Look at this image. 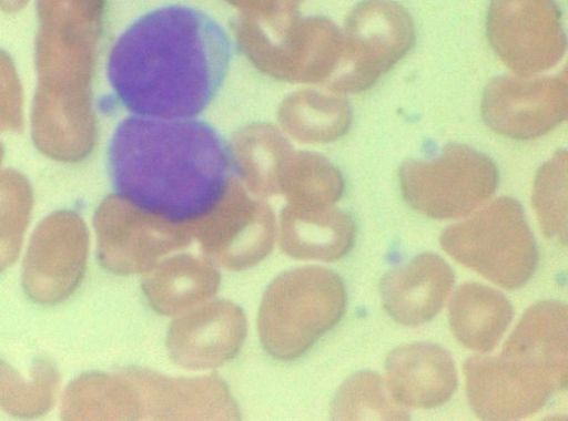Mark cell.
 I'll return each instance as SVG.
<instances>
[{"label":"cell","mask_w":568,"mask_h":421,"mask_svg":"<svg viewBox=\"0 0 568 421\" xmlns=\"http://www.w3.org/2000/svg\"><path fill=\"white\" fill-rule=\"evenodd\" d=\"M232 41L206 12L166 4L134 20L113 44L108 80L134 115L190 119L215 97L227 73Z\"/></svg>","instance_id":"6da1fadb"},{"label":"cell","mask_w":568,"mask_h":421,"mask_svg":"<svg viewBox=\"0 0 568 421\" xmlns=\"http://www.w3.org/2000/svg\"><path fill=\"white\" fill-rule=\"evenodd\" d=\"M116 195L174 223L195 222L224 199L235 170L226 138L210 123L131 115L108 147Z\"/></svg>","instance_id":"7a4b0ae2"},{"label":"cell","mask_w":568,"mask_h":421,"mask_svg":"<svg viewBox=\"0 0 568 421\" xmlns=\"http://www.w3.org/2000/svg\"><path fill=\"white\" fill-rule=\"evenodd\" d=\"M345 304L343 283L328 269L284 274L263 297L258 325L264 347L283 359L302 355L339 320Z\"/></svg>","instance_id":"3957f363"},{"label":"cell","mask_w":568,"mask_h":421,"mask_svg":"<svg viewBox=\"0 0 568 421\" xmlns=\"http://www.w3.org/2000/svg\"><path fill=\"white\" fill-rule=\"evenodd\" d=\"M443 249L460 264L508 289L523 286L537 264L534 235L518 202L493 201L442 234Z\"/></svg>","instance_id":"277c9868"},{"label":"cell","mask_w":568,"mask_h":421,"mask_svg":"<svg viewBox=\"0 0 568 421\" xmlns=\"http://www.w3.org/2000/svg\"><path fill=\"white\" fill-rule=\"evenodd\" d=\"M498 182L496 165L486 155L449 144L430 160H410L399 170L405 201L433 218L465 216L485 202Z\"/></svg>","instance_id":"5b68a950"},{"label":"cell","mask_w":568,"mask_h":421,"mask_svg":"<svg viewBox=\"0 0 568 421\" xmlns=\"http://www.w3.org/2000/svg\"><path fill=\"white\" fill-rule=\"evenodd\" d=\"M487 37L504 63L521 76H531L558 63L566 37L554 0H491Z\"/></svg>","instance_id":"8992f818"},{"label":"cell","mask_w":568,"mask_h":421,"mask_svg":"<svg viewBox=\"0 0 568 421\" xmlns=\"http://www.w3.org/2000/svg\"><path fill=\"white\" fill-rule=\"evenodd\" d=\"M89 235L73 210H58L40 222L30 239L22 267V286L37 304L65 300L81 283L88 259Z\"/></svg>","instance_id":"52a82bcc"},{"label":"cell","mask_w":568,"mask_h":421,"mask_svg":"<svg viewBox=\"0 0 568 421\" xmlns=\"http://www.w3.org/2000/svg\"><path fill=\"white\" fill-rule=\"evenodd\" d=\"M136 207L115 195L103 203L94 217L98 256L101 265L115 274L151 270L166 253L189 243L182 223L158 217L142 228Z\"/></svg>","instance_id":"ba28073f"},{"label":"cell","mask_w":568,"mask_h":421,"mask_svg":"<svg viewBox=\"0 0 568 421\" xmlns=\"http://www.w3.org/2000/svg\"><path fill=\"white\" fill-rule=\"evenodd\" d=\"M568 112L566 75L537 79L501 76L484 92L481 113L489 127L517 140L544 135Z\"/></svg>","instance_id":"9c48e42d"},{"label":"cell","mask_w":568,"mask_h":421,"mask_svg":"<svg viewBox=\"0 0 568 421\" xmlns=\"http://www.w3.org/2000/svg\"><path fill=\"white\" fill-rule=\"evenodd\" d=\"M347 30V88L353 91H363L375 83L415 41L410 16L393 0H363L351 13Z\"/></svg>","instance_id":"30bf717a"},{"label":"cell","mask_w":568,"mask_h":421,"mask_svg":"<svg viewBox=\"0 0 568 421\" xmlns=\"http://www.w3.org/2000/svg\"><path fill=\"white\" fill-rule=\"evenodd\" d=\"M467 396L484 420H514L542 408L554 394L499 357H471L464 364Z\"/></svg>","instance_id":"8fae6325"},{"label":"cell","mask_w":568,"mask_h":421,"mask_svg":"<svg viewBox=\"0 0 568 421\" xmlns=\"http://www.w3.org/2000/svg\"><path fill=\"white\" fill-rule=\"evenodd\" d=\"M245 335V318L230 302H215L179 318L169 333V349L179 364L203 369L232 357Z\"/></svg>","instance_id":"7c38bea8"},{"label":"cell","mask_w":568,"mask_h":421,"mask_svg":"<svg viewBox=\"0 0 568 421\" xmlns=\"http://www.w3.org/2000/svg\"><path fill=\"white\" fill-rule=\"evenodd\" d=\"M385 369L390 394L405 408L438 407L457 387L453 358L432 343L415 342L396 348L388 355Z\"/></svg>","instance_id":"4fadbf2b"},{"label":"cell","mask_w":568,"mask_h":421,"mask_svg":"<svg viewBox=\"0 0 568 421\" xmlns=\"http://www.w3.org/2000/svg\"><path fill=\"white\" fill-rule=\"evenodd\" d=\"M453 285L449 265L425 253L388 271L381 280L379 292L384 308L396 321L417 326L439 311Z\"/></svg>","instance_id":"5bb4252c"},{"label":"cell","mask_w":568,"mask_h":421,"mask_svg":"<svg viewBox=\"0 0 568 421\" xmlns=\"http://www.w3.org/2000/svg\"><path fill=\"white\" fill-rule=\"evenodd\" d=\"M568 316L558 301L530 307L509 336L501 355L516 359L564 390L568 376Z\"/></svg>","instance_id":"9a60e30c"},{"label":"cell","mask_w":568,"mask_h":421,"mask_svg":"<svg viewBox=\"0 0 568 421\" xmlns=\"http://www.w3.org/2000/svg\"><path fill=\"white\" fill-rule=\"evenodd\" d=\"M129 376L143 390L151 415L171 419L235 415L234 404L217 379L165 380L138 371Z\"/></svg>","instance_id":"2e32d148"},{"label":"cell","mask_w":568,"mask_h":421,"mask_svg":"<svg viewBox=\"0 0 568 421\" xmlns=\"http://www.w3.org/2000/svg\"><path fill=\"white\" fill-rule=\"evenodd\" d=\"M453 333L465 347L493 350L513 318V307L499 291L476 283L462 285L448 307Z\"/></svg>","instance_id":"e0dca14e"},{"label":"cell","mask_w":568,"mask_h":421,"mask_svg":"<svg viewBox=\"0 0 568 421\" xmlns=\"http://www.w3.org/2000/svg\"><path fill=\"white\" fill-rule=\"evenodd\" d=\"M152 269L144 291L152 306L166 315L192 309L210 298L219 284L211 265L191 256H175Z\"/></svg>","instance_id":"ac0fdd59"},{"label":"cell","mask_w":568,"mask_h":421,"mask_svg":"<svg viewBox=\"0 0 568 421\" xmlns=\"http://www.w3.org/2000/svg\"><path fill=\"white\" fill-rule=\"evenodd\" d=\"M140 398L128 373H84L65 389L61 418L64 420H116L139 417Z\"/></svg>","instance_id":"d6986e66"},{"label":"cell","mask_w":568,"mask_h":421,"mask_svg":"<svg viewBox=\"0 0 568 421\" xmlns=\"http://www.w3.org/2000/svg\"><path fill=\"white\" fill-rule=\"evenodd\" d=\"M354 238L355 226L352 218L335 210L293 229L287 228L281 244L286 254L295 258L331 261L347 254Z\"/></svg>","instance_id":"ffe728a7"},{"label":"cell","mask_w":568,"mask_h":421,"mask_svg":"<svg viewBox=\"0 0 568 421\" xmlns=\"http://www.w3.org/2000/svg\"><path fill=\"white\" fill-rule=\"evenodd\" d=\"M332 415L337 420H405L408 413L390 394L378 374L362 371L347 379L336 393Z\"/></svg>","instance_id":"44dd1931"},{"label":"cell","mask_w":568,"mask_h":421,"mask_svg":"<svg viewBox=\"0 0 568 421\" xmlns=\"http://www.w3.org/2000/svg\"><path fill=\"white\" fill-rule=\"evenodd\" d=\"M33 206L27 177L18 171L0 173V271L17 259Z\"/></svg>","instance_id":"7402d4cb"},{"label":"cell","mask_w":568,"mask_h":421,"mask_svg":"<svg viewBox=\"0 0 568 421\" xmlns=\"http://www.w3.org/2000/svg\"><path fill=\"white\" fill-rule=\"evenodd\" d=\"M532 205L545 235L567 242V153L560 151L540 167L535 179Z\"/></svg>","instance_id":"603a6c76"},{"label":"cell","mask_w":568,"mask_h":421,"mask_svg":"<svg viewBox=\"0 0 568 421\" xmlns=\"http://www.w3.org/2000/svg\"><path fill=\"white\" fill-rule=\"evenodd\" d=\"M60 374L47 360L37 361L28 379L17 383L3 410L17 418H37L47 413L54 403Z\"/></svg>","instance_id":"cb8c5ba5"},{"label":"cell","mask_w":568,"mask_h":421,"mask_svg":"<svg viewBox=\"0 0 568 421\" xmlns=\"http://www.w3.org/2000/svg\"><path fill=\"white\" fill-rule=\"evenodd\" d=\"M23 127V92L10 55L0 49V134Z\"/></svg>","instance_id":"d4e9b609"},{"label":"cell","mask_w":568,"mask_h":421,"mask_svg":"<svg viewBox=\"0 0 568 421\" xmlns=\"http://www.w3.org/2000/svg\"><path fill=\"white\" fill-rule=\"evenodd\" d=\"M21 376L0 360V408L3 409Z\"/></svg>","instance_id":"484cf974"},{"label":"cell","mask_w":568,"mask_h":421,"mask_svg":"<svg viewBox=\"0 0 568 421\" xmlns=\"http://www.w3.org/2000/svg\"><path fill=\"white\" fill-rule=\"evenodd\" d=\"M29 0H0V11L6 13H16L22 10Z\"/></svg>","instance_id":"4316f807"},{"label":"cell","mask_w":568,"mask_h":421,"mask_svg":"<svg viewBox=\"0 0 568 421\" xmlns=\"http://www.w3.org/2000/svg\"><path fill=\"white\" fill-rule=\"evenodd\" d=\"M3 156H4V148H3V145L0 142V166H1L2 161H3Z\"/></svg>","instance_id":"83f0119b"}]
</instances>
